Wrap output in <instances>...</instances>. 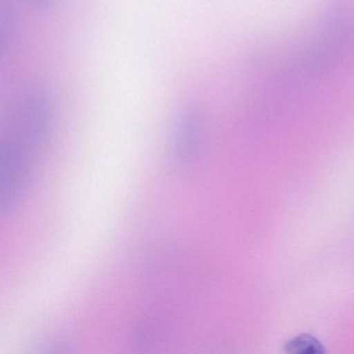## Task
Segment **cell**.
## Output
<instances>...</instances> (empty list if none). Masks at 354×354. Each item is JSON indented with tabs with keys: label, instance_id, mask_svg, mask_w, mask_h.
I'll list each match as a JSON object with an SVG mask.
<instances>
[{
	"label": "cell",
	"instance_id": "6da1fadb",
	"mask_svg": "<svg viewBox=\"0 0 354 354\" xmlns=\"http://www.w3.org/2000/svg\"><path fill=\"white\" fill-rule=\"evenodd\" d=\"M298 59L306 74L325 71L339 61L354 41V11L345 3L327 8Z\"/></svg>",
	"mask_w": 354,
	"mask_h": 354
},
{
	"label": "cell",
	"instance_id": "7a4b0ae2",
	"mask_svg": "<svg viewBox=\"0 0 354 354\" xmlns=\"http://www.w3.org/2000/svg\"><path fill=\"white\" fill-rule=\"evenodd\" d=\"M30 149L18 138L1 144L0 156V210L10 212L21 198L30 173Z\"/></svg>",
	"mask_w": 354,
	"mask_h": 354
},
{
	"label": "cell",
	"instance_id": "3957f363",
	"mask_svg": "<svg viewBox=\"0 0 354 354\" xmlns=\"http://www.w3.org/2000/svg\"><path fill=\"white\" fill-rule=\"evenodd\" d=\"M53 106L46 91L37 86L22 93L18 109L19 133L16 138L32 149L44 142L53 123Z\"/></svg>",
	"mask_w": 354,
	"mask_h": 354
},
{
	"label": "cell",
	"instance_id": "277c9868",
	"mask_svg": "<svg viewBox=\"0 0 354 354\" xmlns=\"http://www.w3.org/2000/svg\"><path fill=\"white\" fill-rule=\"evenodd\" d=\"M203 121L200 111L194 104L181 109L171 134V150L179 163H189L196 158L202 145Z\"/></svg>",
	"mask_w": 354,
	"mask_h": 354
},
{
	"label": "cell",
	"instance_id": "5b68a950",
	"mask_svg": "<svg viewBox=\"0 0 354 354\" xmlns=\"http://www.w3.org/2000/svg\"><path fill=\"white\" fill-rule=\"evenodd\" d=\"M16 17L11 3L6 0L0 3V46L6 51L14 45L16 38Z\"/></svg>",
	"mask_w": 354,
	"mask_h": 354
},
{
	"label": "cell",
	"instance_id": "8992f818",
	"mask_svg": "<svg viewBox=\"0 0 354 354\" xmlns=\"http://www.w3.org/2000/svg\"><path fill=\"white\" fill-rule=\"evenodd\" d=\"M286 352L292 354H322L324 345L310 333H300L290 339L285 345Z\"/></svg>",
	"mask_w": 354,
	"mask_h": 354
},
{
	"label": "cell",
	"instance_id": "52a82bcc",
	"mask_svg": "<svg viewBox=\"0 0 354 354\" xmlns=\"http://www.w3.org/2000/svg\"><path fill=\"white\" fill-rule=\"evenodd\" d=\"M32 5L38 9L50 10L57 5V0H28Z\"/></svg>",
	"mask_w": 354,
	"mask_h": 354
}]
</instances>
